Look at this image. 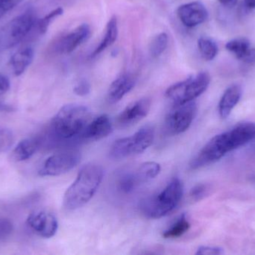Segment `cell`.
<instances>
[{
    "label": "cell",
    "instance_id": "obj_21",
    "mask_svg": "<svg viewBox=\"0 0 255 255\" xmlns=\"http://www.w3.org/2000/svg\"><path fill=\"white\" fill-rule=\"evenodd\" d=\"M34 49L26 47L15 53L10 59V64L16 76H20L32 63L34 59Z\"/></svg>",
    "mask_w": 255,
    "mask_h": 255
},
{
    "label": "cell",
    "instance_id": "obj_6",
    "mask_svg": "<svg viewBox=\"0 0 255 255\" xmlns=\"http://www.w3.org/2000/svg\"><path fill=\"white\" fill-rule=\"evenodd\" d=\"M37 18L32 7L22 12L0 28V53L20 43L36 25Z\"/></svg>",
    "mask_w": 255,
    "mask_h": 255
},
{
    "label": "cell",
    "instance_id": "obj_35",
    "mask_svg": "<svg viewBox=\"0 0 255 255\" xmlns=\"http://www.w3.org/2000/svg\"><path fill=\"white\" fill-rule=\"evenodd\" d=\"M244 5L250 10L255 9V0H244Z\"/></svg>",
    "mask_w": 255,
    "mask_h": 255
},
{
    "label": "cell",
    "instance_id": "obj_22",
    "mask_svg": "<svg viewBox=\"0 0 255 255\" xmlns=\"http://www.w3.org/2000/svg\"><path fill=\"white\" fill-rule=\"evenodd\" d=\"M190 228V222L185 215H182L177 219L176 221L163 232V237L165 239L178 238L187 233Z\"/></svg>",
    "mask_w": 255,
    "mask_h": 255
},
{
    "label": "cell",
    "instance_id": "obj_30",
    "mask_svg": "<svg viewBox=\"0 0 255 255\" xmlns=\"http://www.w3.org/2000/svg\"><path fill=\"white\" fill-rule=\"evenodd\" d=\"M22 0H0V19L16 7Z\"/></svg>",
    "mask_w": 255,
    "mask_h": 255
},
{
    "label": "cell",
    "instance_id": "obj_18",
    "mask_svg": "<svg viewBox=\"0 0 255 255\" xmlns=\"http://www.w3.org/2000/svg\"><path fill=\"white\" fill-rule=\"evenodd\" d=\"M226 48L238 59L247 64L255 62V48L251 47V43L248 39H233L226 43Z\"/></svg>",
    "mask_w": 255,
    "mask_h": 255
},
{
    "label": "cell",
    "instance_id": "obj_20",
    "mask_svg": "<svg viewBox=\"0 0 255 255\" xmlns=\"http://www.w3.org/2000/svg\"><path fill=\"white\" fill-rule=\"evenodd\" d=\"M40 141L37 138H28L17 144L13 152L12 158L15 161L21 162L31 158L38 149Z\"/></svg>",
    "mask_w": 255,
    "mask_h": 255
},
{
    "label": "cell",
    "instance_id": "obj_34",
    "mask_svg": "<svg viewBox=\"0 0 255 255\" xmlns=\"http://www.w3.org/2000/svg\"><path fill=\"white\" fill-rule=\"evenodd\" d=\"M220 4H223L225 7H233L236 5L238 0H218Z\"/></svg>",
    "mask_w": 255,
    "mask_h": 255
},
{
    "label": "cell",
    "instance_id": "obj_25",
    "mask_svg": "<svg viewBox=\"0 0 255 255\" xmlns=\"http://www.w3.org/2000/svg\"><path fill=\"white\" fill-rule=\"evenodd\" d=\"M64 13V9L61 7H57L54 9L52 11L49 12L46 16H43L41 19L37 20L36 22V26H37V31L40 34H43L47 31L49 25L58 16H61Z\"/></svg>",
    "mask_w": 255,
    "mask_h": 255
},
{
    "label": "cell",
    "instance_id": "obj_16",
    "mask_svg": "<svg viewBox=\"0 0 255 255\" xmlns=\"http://www.w3.org/2000/svg\"><path fill=\"white\" fill-rule=\"evenodd\" d=\"M143 178L138 168L133 170L121 171L116 178L117 189L120 193L128 195L133 193L141 184H144Z\"/></svg>",
    "mask_w": 255,
    "mask_h": 255
},
{
    "label": "cell",
    "instance_id": "obj_15",
    "mask_svg": "<svg viewBox=\"0 0 255 255\" xmlns=\"http://www.w3.org/2000/svg\"><path fill=\"white\" fill-rule=\"evenodd\" d=\"M136 78L130 73L120 75L109 87L108 98L111 103L121 101L136 85Z\"/></svg>",
    "mask_w": 255,
    "mask_h": 255
},
{
    "label": "cell",
    "instance_id": "obj_3",
    "mask_svg": "<svg viewBox=\"0 0 255 255\" xmlns=\"http://www.w3.org/2000/svg\"><path fill=\"white\" fill-rule=\"evenodd\" d=\"M91 121V113L87 106L70 103L61 108L51 124L52 134L60 141L79 139Z\"/></svg>",
    "mask_w": 255,
    "mask_h": 255
},
{
    "label": "cell",
    "instance_id": "obj_1",
    "mask_svg": "<svg viewBox=\"0 0 255 255\" xmlns=\"http://www.w3.org/2000/svg\"><path fill=\"white\" fill-rule=\"evenodd\" d=\"M255 138V123H240L231 130L213 137L192 160L190 168L196 170L213 164Z\"/></svg>",
    "mask_w": 255,
    "mask_h": 255
},
{
    "label": "cell",
    "instance_id": "obj_11",
    "mask_svg": "<svg viewBox=\"0 0 255 255\" xmlns=\"http://www.w3.org/2000/svg\"><path fill=\"white\" fill-rule=\"evenodd\" d=\"M27 225L31 231L43 238L55 236L58 229L56 217L47 211H36L28 216Z\"/></svg>",
    "mask_w": 255,
    "mask_h": 255
},
{
    "label": "cell",
    "instance_id": "obj_28",
    "mask_svg": "<svg viewBox=\"0 0 255 255\" xmlns=\"http://www.w3.org/2000/svg\"><path fill=\"white\" fill-rule=\"evenodd\" d=\"M13 142V136L12 132L8 129L0 127V152L8 150Z\"/></svg>",
    "mask_w": 255,
    "mask_h": 255
},
{
    "label": "cell",
    "instance_id": "obj_5",
    "mask_svg": "<svg viewBox=\"0 0 255 255\" xmlns=\"http://www.w3.org/2000/svg\"><path fill=\"white\" fill-rule=\"evenodd\" d=\"M210 82L211 76L209 73L199 72L171 85L166 90L165 95L174 106L190 103L208 89Z\"/></svg>",
    "mask_w": 255,
    "mask_h": 255
},
{
    "label": "cell",
    "instance_id": "obj_32",
    "mask_svg": "<svg viewBox=\"0 0 255 255\" xmlns=\"http://www.w3.org/2000/svg\"><path fill=\"white\" fill-rule=\"evenodd\" d=\"M224 253L222 249L218 247H201L198 249L196 252V255H218Z\"/></svg>",
    "mask_w": 255,
    "mask_h": 255
},
{
    "label": "cell",
    "instance_id": "obj_9",
    "mask_svg": "<svg viewBox=\"0 0 255 255\" xmlns=\"http://www.w3.org/2000/svg\"><path fill=\"white\" fill-rule=\"evenodd\" d=\"M197 106L194 102L175 105L165 118V128L170 135H178L185 132L196 117Z\"/></svg>",
    "mask_w": 255,
    "mask_h": 255
},
{
    "label": "cell",
    "instance_id": "obj_33",
    "mask_svg": "<svg viewBox=\"0 0 255 255\" xmlns=\"http://www.w3.org/2000/svg\"><path fill=\"white\" fill-rule=\"evenodd\" d=\"M10 83L8 77L3 73H0V94H5L10 89Z\"/></svg>",
    "mask_w": 255,
    "mask_h": 255
},
{
    "label": "cell",
    "instance_id": "obj_4",
    "mask_svg": "<svg viewBox=\"0 0 255 255\" xmlns=\"http://www.w3.org/2000/svg\"><path fill=\"white\" fill-rule=\"evenodd\" d=\"M184 193L183 184L174 178L158 193L142 201L140 211L144 217L157 220L172 213L179 205Z\"/></svg>",
    "mask_w": 255,
    "mask_h": 255
},
{
    "label": "cell",
    "instance_id": "obj_14",
    "mask_svg": "<svg viewBox=\"0 0 255 255\" xmlns=\"http://www.w3.org/2000/svg\"><path fill=\"white\" fill-rule=\"evenodd\" d=\"M113 131V126L107 115H101L90 121L79 139L87 142H96L104 139Z\"/></svg>",
    "mask_w": 255,
    "mask_h": 255
},
{
    "label": "cell",
    "instance_id": "obj_12",
    "mask_svg": "<svg viewBox=\"0 0 255 255\" xmlns=\"http://www.w3.org/2000/svg\"><path fill=\"white\" fill-rule=\"evenodd\" d=\"M177 15L181 22L188 28L197 26L208 19V10L199 1L181 4L177 9Z\"/></svg>",
    "mask_w": 255,
    "mask_h": 255
},
{
    "label": "cell",
    "instance_id": "obj_23",
    "mask_svg": "<svg viewBox=\"0 0 255 255\" xmlns=\"http://www.w3.org/2000/svg\"><path fill=\"white\" fill-rule=\"evenodd\" d=\"M198 48L201 55L206 61H211L218 54L217 43L210 37H202L198 40Z\"/></svg>",
    "mask_w": 255,
    "mask_h": 255
},
{
    "label": "cell",
    "instance_id": "obj_2",
    "mask_svg": "<svg viewBox=\"0 0 255 255\" xmlns=\"http://www.w3.org/2000/svg\"><path fill=\"white\" fill-rule=\"evenodd\" d=\"M104 170L100 165H85L78 174L76 179L67 189L63 204L68 211H75L86 205L94 197L103 181Z\"/></svg>",
    "mask_w": 255,
    "mask_h": 255
},
{
    "label": "cell",
    "instance_id": "obj_31",
    "mask_svg": "<svg viewBox=\"0 0 255 255\" xmlns=\"http://www.w3.org/2000/svg\"><path fill=\"white\" fill-rule=\"evenodd\" d=\"M74 92L81 97L88 95L91 92V85L88 81L82 79L74 87Z\"/></svg>",
    "mask_w": 255,
    "mask_h": 255
},
{
    "label": "cell",
    "instance_id": "obj_8",
    "mask_svg": "<svg viewBox=\"0 0 255 255\" xmlns=\"http://www.w3.org/2000/svg\"><path fill=\"white\" fill-rule=\"evenodd\" d=\"M81 153L78 150H68L54 154L46 159L39 170L42 177L59 176L74 169L81 160Z\"/></svg>",
    "mask_w": 255,
    "mask_h": 255
},
{
    "label": "cell",
    "instance_id": "obj_19",
    "mask_svg": "<svg viewBox=\"0 0 255 255\" xmlns=\"http://www.w3.org/2000/svg\"><path fill=\"white\" fill-rule=\"evenodd\" d=\"M119 33V28H118V21L116 16H113L111 17L106 25V31H105L104 36L100 41V44L96 47L93 53L91 54V57L97 56L100 53L106 50V49L112 46L116 41Z\"/></svg>",
    "mask_w": 255,
    "mask_h": 255
},
{
    "label": "cell",
    "instance_id": "obj_13",
    "mask_svg": "<svg viewBox=\"0 0 255 255\" xmlns=\"http://www.w3.org/2000/svg\"><path fill=\"white\" fill-rule=\"evenodd\" d=\"M151 109V100L144 97L133 102L127 106L118 118V124L123 127H130L147 116Z\"/></svg>",
    "mask_w": 255,
    "mask_h": 255
},
{
    "label": "cell",
    "instance_id": "obj_29",
    "mask_svg": "<svg viewBox=\"0 0 255 255\" xmlns=\"http://www.w3.org/2000/svg\"><path fill=\"white\" fill-rule=\"evenodd\" d=\"M13 230V223L6 218H0V242L5 241Z\"/></svg>",
    "mask_w": 255,
    "mask_h": 255
},
{
    "label": "cell",
    "instance_id": "obj_27",
    "mask_svg": "<svg viewBox=\"0 0 255 255\" xmlns=\"http://www.w3.org/2000/svg\"><path fill=\"white\" fill-rule=\"evenodd\" d=\"M211 190V186L208 185V184H197L190 190V200L193 202H200L210 194Z\"/></svg>",
    "mask_w": 255,
    "mask_h": 255
},
{
    "label": "cell",
    "instance_id": "obj_26",
    "mask_svg": "<svg viewBox=\"0 0 255 255\" xmlns=\"http://www.w3.org/2000/svg\"><path fill=\"white\" fill-rule=\"evenodd\" d=\"M145 182L154 179L160 172V166L155 162H146L138 167Z\"/></svg>",
    "mask_w": 255,
    "mask_h": 255
},
{
    "label": "cell",
    "instance_id": "obj_24",
    "mask_svg": "<svg viewBox=\"0 0 255 255\" xmlns=\"http://www.w3.org/2000/svg\"><path fill=\"white\" fill-rule=\"evenodd\" d=\"M169 37L167 34L161 32L153 37L149 44V53L153 58L161 55L168 46Z\"/></svg>",
    "mask_w": 255,
    "mask_h": 255
},
{
    "label": "cell",
    "instance_id": "obj_17",
    "mask_svg": "<svg viewBox=\"0 0 255 255\" xmlns=\"http://www.w3.org/2000/svg\"><path fill=\"white\" fill-rule=\"evenodd\" d=\"M242 87L240 85H232L225 91L219 103V114L223 119H226L231 115L234 108L237 106L242 97Z\"/></svg>",
    "mask_w": 255,
    "mask_h": 255
},
{
    "label": "cell",
    "instance_id": "obj_10",
    "mask_svg": "<svg viewBox=\"0 0 255 255\" xmlns=\"http://www.w3.org/2000/svg\"><path fill=\"white\" fill-rule=\"evenodd\" d=\"M91 34L88 24L79 25L73 31L61 36L54 44V49L59 54H70L88 40Z\"/></svg>",
    "mask_w": 255,
    "mask_h": 255
},
{
    "label": "cell",
    "instance_id": "obj_7",
    "mask_svg": "<svg viewBox=\"0 0 255 255\" xmlns=\"http://www.w3.org/2000/svg\"><path fill=\"white\" fill-rule=\"evenodd\" d=\"M154 139L153 126H144L132 136L115 141L111 148L110 156L115 160H121L137 155L149 148Z\"/></svg>",
    "mask_w": 255,
    "mask_h": 255
}]
</instances>
